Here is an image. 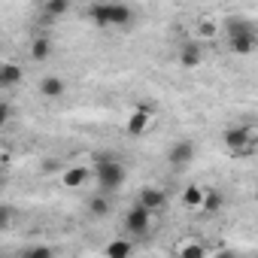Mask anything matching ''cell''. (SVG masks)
<instances>
[{
    "label": "cell",
    "instance_id": "6da1fadb",
    "mask_svg": "<svg viewBox=\"0 0 258 258\" xmlns=\"http://www.w3.org/2000/svg\"><path fill=\"white\" fill-rule=\"evenodd\" d=\"M91 173H94V179H97V191L106 195V198L124 185V164L115 161V158H97Z\"/></svg>",
    "mask_w": 258,
    "mask_h": 258
},
{
    "label": "cell",
    "instance_id": "7a4b0ae2",
    "mask_svg": "<svg viewBox=\"0 0 258 258\" xmlns=\"http://www.w3.org/2000/svg\"><path fill=\"white\" fill-rule=\"evenodd\" d=\"M121 225H124V231L131 234L134 240H143V237H149V231H152V213L146 210V207H140V204H134L131 210L124 213V219H121Z\"/></svg>",
    "mask_w": 258,
    "mask_h": 258
},
{
    "label": "cell",
    "instance_id": "3957f363",
    "mask_svg": "<svg viewBox=\"0 0 258 258\" xmlns=\"http://www.w3.org/2000/svg\"><path fill=\"white\" fill-rule=\"evenodd\" d=\"M222 143H225V149H228L231 155H252V152L258 149V143L252 140V131H249V127H243V124L228 127L225 137H222Z\"/></svg>",
    "mask_w": 258,
    "mask_h": 258
},
{
    "label": "cell",
    "instance_id": "277c9868",
    "mask_svg": "<svg viewBox=\"0 0 258 258\" xmlns=\"http://www.w3.org/2000/svg\"><path fill=\"white\" fill-rule=\"evenodd\" d=\"M195 155H198V146H195L191 140H179V143L170 146L167 161H170V167H188V164L195 161Z\"/></svg>",
    "mask_w": 258,
    "mask_h": 258
},
{
    "label": "cell",
    "instance_id": "5b68a950",
    "mask_svg": "<svg viewBox=\"0 0 258 258\" xmlns=\"http://www.w3.org/2000/svg\"><path fill=\"white\" fill-rule=\"evenodd\" d=\"M137 204H140V207H146L149 213H158V210L167 204V191H164V188H158V185H146V188H140Z\"/></svg>",
    "mask_w": 258,
    "mask_h": 258
},
{
    "label": "cell",
    "instance_id": "8992f818",
    "mask_svg": "<svg viewBox=\"0 0 258 258\" xmlns=\"http://www.w3.org/2000/svg\"><path fill=\"white\" fill-rule=\"evenodd\" d=\"M149 124H152V112L146 109V106H140L131 118H127V124H124V131L131 134V137H143L146 131H149Z\"/></svg>",
    "mask_w": 258,
    "mask_h": 258
},
{
    "label": "cell",
    "instance_id": "52a82bcc",
    "mask_svg": "<svg viewBox=\"0 0 258 258\" xmlns=\"http://www.w3.org/2000/svg\"><path fill=\"white\" fill-rule=\"evenodd\" d=\"M134 22V10L127 4H109V28H127Z\"/></svg>",
    "mask_w": 258,
    "mask_h": 258
},
{
    "label": "cell",
    "instance_id": "ba28073f",
    "mask_svg": "<svg viewBox=\"0 0 258 258\" xmlns=\"http://www.w3.org/2000/svg\"><path fill=\"white\" fill-rule=\"evenodd\" d=\"M88 176H91V170L82 167V164H73V167H67V170L61 173V179H64L67 188H82V185L88 182Z\"/></svg>",
    "mask_w": 258,
    "mask_h": 258
},
{
    "label": "cell",
    "instance_id": "9c48e42d",
    "mask_svg": "<svg viewBox=\"0 0 258 258\" xmlns=\"http://www.w3.org/2000/svg\"><path fill=\"white\" fill-rule=\"evenodd\" d=\"M22 79H25V70H22L19 64H13V61L0 64V88H13V85H19Z\"/></svg>",
    "mask_w": 258,
    "mask_h": 258
},
{
    "label": "cell",
    "instance_id": "30bf717a",
    "mask_svg": "<svg viewBox=\"0 0 258 258\" xmlns=\"http://www.w3.org/2000/svg\"><path fill=\"white\" fill-rule=\"evenodd\" d=\"M64 88H67V85H64V79H58V76H52V73L40 79V94H43V97H49V100L64 97Z\"/></svg>",
    "mask_w": 258,
    "mask_h": 258
},
{
    "label": "cell",
    "instance_id": "8fae6325",
    "mask_svg": "<svg viewBox=\"0 0 258 258\" xmlns=\"http://www.w3.org/2000/svg\"><path fill=\"white\" fill-rule=\"evenodd\" d=\"M103 255H106V258H131V255H134V243L124 240V237H115V240L106 243Z\"/></svg>",
    "mask_w": 258,
    "mask_h": 258
},
{
    "label": "cell",
    "instance_id": "7c38bea8",
    "mask_svg": "<svg viewBox=\"0 0 258 258\" xmlns=\"http://www.w3.org/2000/svg\"><path fill=\"white\" fill-rule=\"evenodd\" d=\"M228 43H231V52L234 55H252L258 49V34H243V37H234Z\"/></svg>",
    "mask_w": 258,
    "mask_h": 258
},
{
    "label": "cell",
    "instance_id": "4fadbf2b",
    "mask_svg": "<svg viewBox=\"0 0 258 258\" xmlns=\"http://www.w3.org/2000/svg\"><path fill=\"white\" fill-rule=\"evenodd\" d=\"M201 58H204V55H201V46H198V43H185V46L179 49V64H182V67H188V70H191V67H198V64H201Z\"/></svg>",
    "mask_w": 258,
    "mask_h": 258
},
{
    "label": "cell",
    "instance_id": "5bb4252c",
    "mask_svg": "<svg viewBox=\"0 0 258 258\" xmlns=\"http://www.w3.org/2000/svg\"><path fill=\"white\" fill-rule=\"evenodd\" d=\"M225 34H228V40H234V37H243V34H255V28L246 19H228L225 22Z\"/></svg>",
    "mask_w": 258,
    "mask_h": 258
},
{
    "label": "cell",
    "instance_id": "9a60e30c",
    "mask_svg": "<svg viewBox=\"0 0 258 258\" xmlns=\"http://www.w3.org/2000/svg\"><path fill=\"white\" fill-rule=\"evenodd\" d=\"M31 58L34 61H49L52 58V40L49 37H37L31 43Z\"/></svg>",
    "mask_w": 258,
    "mask_h": 258
},
{
    "label": "cell",
    "instance_id": "2e32d148",
    "mask_svg": "<svg viewBox=\"0 0 258 258\" xmlns=\"http://www.w3.org/2000/svg\"><path fill=\"white\" fill-rule=\"evenodd\" d=\"M204 195H207V188H201V185H185V188H182V204L191 207V210H198V207H204Z\"/></svg>",
    "mask_w": 258,
    "mask_h": 258
},
{
    "label": "cell",
    "instance_id": "e0dca14e",
    "mask_svg": "<svg viewBox=\"0 0 258 258\" xmlns=\"http://www.w3.org/2000/svg\"><path fill=\"white\" fill-rule=\"evenodd\" d=\"M88 19L97 28H109V4H91L88 7Z\"/></svg>",
    "mask_w": 258,
    "mask_h": 258
},
{
    "label": "cell",
    "instance_id": "ac0fdd59",
    "mask_svg": "<svg viewBox=\"0 0 258 258\" xmlns=\"http://www.w3.org/2000/svg\"><path fill=\"white\" fill-rule=\"evenodd\" d=\"M222 204H225V195H222L219 188H207V195H204V207H201V210H207V213H219Z\"/></svg>",
    "mask_w": 258,
    "mask_h": 258
},
{
    "label": "cell",
    "instance_id": "d6986e66",
    "mask_svg": "<svg viewBox=\"0 0 258 258\" xmlns=\"http://www.w3.org/2000/svg\"><path fill=\"white\" fill-rule=\"evenodd\" d=\"M88 210H91V216L106 219V216H109V198H106V195H94V198L88 201Z\"/></svg>",
    "mask_w": 258,
    "mask_h": 258
},
{
    "label": "cell",
    "instance_id": "ffe728a7",
    "mask_svg": "<svg viewBox=\"0 0 258 258\" xmlns=\"http://www.w3.org/2000/svg\"><path fill=\"white\" fill-rule=\"evenodd\" d=\"M179 258H207V246L198 243V240H188V243H182Z\"/></svg>",
    "mask_w": 258,
    "mask_h": 258
},
{
    "label": "cell",
    "instance_id": "44dd1931",
    "mask_svg": "<svg viewBox=\"0 0 258 258\" xmlns=\"http://www.w3.org/2000/svg\"><path fill=\"white\" fill-rule=\"evenodd\" d=\"M67 10H70L67 0H46V4H43V13H46L49 19H58V16H64Z\"/></svg>",
    "mask_w": 258,
    "mask_h": 258
},
{
    "label": "cell",
    "instance_id": "7402d4cb",
    "mask_svg": "<svg viewBox=\"0 0 258 258\" xmlns=\"http://www.w3.org/2000/svg\"><path fill=\"white\" fill-rule=\"evenodd\" d=\"M22 258H55V252L49 246H31V249L22 252Z\"/></svg>",
    "mask_w": 258,
    "mask_h": 258
},
{
    "label": "cell",
    "instance_id": "603a6c76",
    "mask_svg": "<svg viewBox=\"0 0 258 258\" xmlns=\"http://www.w3.org/2000/svg\"><path fill=\"white\" fill-rule=\"evenodd\" d=\"M10 115H13V106H10V100H4V103H0V124H7Z\"/></svg>",
    "mask_w": 258,
    "mask_h": 258
},
{
    "label": "cell",
    "instance_id": "cb8c5ba5",
    "mask_svg": "<svg viewBox=\"0 0 258 258\" xmlns=\"http://www.w3.org/2000/svg\"><path fill=\"white\" fill-rule=\"evenodd\" d=\"M198 31H201V34H204V37H216V31H219V28H216V25H213V22H204V25H201V28H198Z\"/></svg>",
    "mask_w": 258,
    "mask_h": 258
},
{
    "label": "cell",
    "instance_id": "d4e9b609",
    "mask_svg": "<svg viewBox=\"0 0 258 258\" xmlns=\"http://www.w3.org/2000/svg\"><path fill=\"white\" fill-rule=\"evenodd\" d=\"M0 222H4V225H10V222H13V210H10L7 204L0 207Z\"/></svg>",
    "mask_w": 258,
    "mask_h": 258
},
{
    "label": "cell",
    "instance_id": "484cf974",
    "mask_svg": "<svg viewBox=\"0 0 258 258\" xmlns=\"http://www.w3.org/2000/svg\"><path fill=\"white\" fill-rule=\"evenodd\" d=\"M216 258H240V255H237L234 249H219V252H216Z\"/></svg>",
    "mask_w": 258,
    "mask_h": 258
},
{
    "label": "cell",
    "instance_id": "4316f807",
    "mask_svg": "<svg viewBox=\"0 0 258 258\" xmlns=\"http://www.w3.org/2000/svg\"><path fill=\"white\" fill-rule=\"evenodd\" d=\"M255 158H258V149H255Z\"/></svg>",
    "mask_w": 258,
    "mask_h": 258
}]
</instances>
